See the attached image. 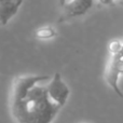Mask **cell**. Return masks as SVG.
I'll list each match as a JSON object with an SVG mask.
<instances>
[{"label": "cell", "mask_w": 123, "mask_h": 123, "mask_svg": "<svg viewBox=\"0 0 123 123\" xmlns=\"http://www.w3.org/2000/svg\"><path fill=\"white\" fill-rule=\"evenodd\" d=\"M50 76L15 77L10 93V110L16 123H51L61 111L49 95L48 85H39Z\"/></svg>", "instance_id": "1"}, {"label": "cell", "mask_w": 123, "mask_h": 123, "mask_svg": "<svg viewBox=\"0 0 123 123\" xmlns=\"http://www.w3.org/2000/svg\"><path fill=\"white\" fill-rule=\"evenodd\" d=\"M123 74V58L117 55H111L110 61L106 67L104 74L105 81L113 90L119 97L123 98V93L119 86V78Z\"/></svg>", "instance_id": "2"}, {"label": "cell", "mask_w": 123, "mask_h": 123, "mask_svg": "<svg viewBox=\"0 0 123 123\" xmlns=\"http://www.w3.org/2000/svg\"><path fill=\"white\" fill-rule=\"evenodd\" d=\"M47 85L50 97L63 108L65 106V104L67 103L68 97H69L70 90L68 87V85L63 81L60 72H56L54 74V77L52 78V80Z\"/></svg>", "instance_id": "3"}, {"label": "cell", "mask_w": 123, "mask_h": 123, "mask_svg": "<svg viewBox=\"0 0 123 123\" xmlns=\"http://www.w3.org/2000/svg\"><path fill=\"white\" fill-rule=\"evenodd\" d=\"M94 0H60L64 18L84 15L92 8Z\"/></svg>", "instance_id": "4"}, {"label": "cell", "mask_w": 123, "mask_h": 123, "mask_svg": "<svg viewBox=\"0 0 123 123\" xmlns=\"http://www.w3.org/2000/svg\"><path fill=\"white\" fill-rule=\"evenodd\" d=\"M24 0H0V25L4 26L17 13Z\"/></svg>", "instance_id": "5"}, {"label": "cell", "mask_w": 123, "mask_h": 123, "mask_svg": "<svg viewBox=\"0 0 123 123\" xmlns=\"http://www.w3.org/2000/svg\"><path fill=\"white\" fill-rule=\"evenodd\" d=\"M35 36L37 39H40V40H48L56 36V30L52 26H42L35 31Z\"/></svg>", "instance_id": "6"}, {"label": "cell", "mask_w": 123, "mask_h": 123, "mask_svg": "<svg viewBox=\"0 0 123 123\" xmlns=\"http://www.w3.org/2000/svg\"><path fill=\"white\" fill-rule=\"evenodd\" d=\"M123 47V42H121L120 40H112L108 45V50L110 52L111 55H116L121 51Z\"/></svg>", "instance_id": "7"}, {"label": "cell", "mask_w": 123, "mask_h": 123, "mask_svg": "<svg viewBox=\"0 0 123 123\" xmlns=\"http://www.w3.org/2000/svg\"><path fill=\"white\" fill-rule=\"evenodd\" d=\"M98 1L100 2L102 4H105V6H109V4H111L115 0H98Z\"/></svg>", "instance_id": "8"}, {"label": "cell", "mask_w": 123, "mask_h": 123, "mask_svg": "<svg viewBox=\"0 0 123 123\" xmlns=\"http://www.w3.org/2000/svg\"><path fill=\"white\" fill-rule=\"evenodd\" d=\"M121 2H122V3H123V0H121Z\"/></svg>", "instance_id": "9"}]
</instances>
